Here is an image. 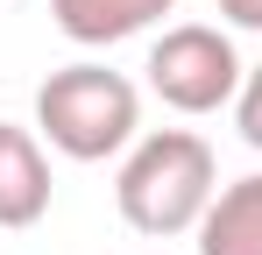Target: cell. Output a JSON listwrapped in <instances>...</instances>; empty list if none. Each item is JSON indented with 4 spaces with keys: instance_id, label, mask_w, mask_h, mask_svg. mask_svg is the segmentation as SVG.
<instances>
[{
    "instance_id": "obj_1",
    "label": "cell",
    "mask_w": 262,
    "mask_h": 255,
    "mask_svg": "<svg viewBox=\"0 0 262 255\" xmlns=\"http://www.w3.org/2000/svg\"><path fill=\"white\" fill-rule=\"evenodd\" d=\"M220 192V163H213V142L191 135V128H156L142 135L121 163V220L149 241H170V234H199V220Z\"/></svg>"
},
{
    "instance_id": "obj_2",
    "label": "cell",
    "mask_w": 262,
    "mask_h": 255,
    "mask_svg": "<svg viewBox=\"0 0 262 255\" xmlns=\"http://www.w3.org/2000/svg\"><path fill=\"white\" fill-rule=\"evenodd\" d=\"M36 128L71 163H106L142 128V92L121 71H106V64H64L36 92Z\"/></svg>"
},
{
    "instance_id": "obj_3",
    "label": "cell",
    "mask_w": 262,
    "mask_h": 255,
    "mask_svg": "<svg viewBox=\"0 0 262 255\" xmlns=\"http://www.w3.org/2000/svg\"><path fill=\"white\" fill-rule=\"evenodd\" d=\"M241 78L248 71L234 57V36L206 22H177L149 50V92L177 114H220L227 99H241Z\"/></svg>"
},
{
    "instance_id": "obj_4",
    "label": "cell",
    "mask_w": 262,
    "mask_h": 255,
    "mask_svg": "<svg viewBox=\"0 0 262 255\" xmlns=\"http://www.w3.org/2000/svg\"><path fill=\"white\" fill-rule=\"evenodd\" d=\"M50 213V163L29 128L0 121V227H36Z\"/></svg>"
},
{
    "instance_id": "obj_5",
    "label": "cell",
    "mask_w": 262,
    "mask_h": 255,
    "mask_svg": "<svg viewBox=\"0 0 262 255\" xmlns=\"http://www.w3.org/2000/svg\"><path fill=\"white\" fill-rule=\"evenodd\" d=\"M199 255H262V170L213 192L199 220Z\"/></svg>"
},
{
    "instance_id": "obj_6",
    "label": "cell",
    "mask_w": 262,
    "mask_h": 255,
    "mask_svg": "<svg viewBox=\"0 0 262 255\" xmlns=\"http://www.w3.org/2000/svg\"><path fill=\"white\" fill-rule=\"evenodd\" d=\"M170 7H177V0H50L57 29H64L71 42H85V50L142 36V29H149V22H163Z\"/></svg>"
},
{
    "instance_id": "obj_7",
    "label": "cell",
    "mask_w": 262,
    "mask_h": 255,
    "mask_svg": "<svg viewBox=\"0 0 262 255\" xmlns=\"http://www.w3.org/2000/svg\"><path fill=\"white\" fill-rule=\"evenodd\" d=\"M234 121H241V142L262 149V64L241 78V99H234Z\"/></svg>"
},
{
    "instance_id": "obj_8",
    "label": "cell",
    "mask_w": 262,
    "mask_h": 255,
    "mask_svg": "<svg viewBox=\"0 0 262 255\" xmlns=\"http://www.w3.org/2000/svg\"><path fill=\"white\" fill-rule=\"evenodd\" d=\"M220 14L234 29H262V0H220Z\"/></svg>"
}]
</instances>
